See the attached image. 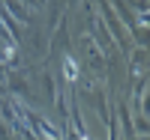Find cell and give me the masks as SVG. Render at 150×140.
<instances>
[{"label":"cell","mask_w":150,"mask_h":140,"mask_svg":"<svg viewBox=\"0 0 150 140\" xmlns=\"http://www.w3.org/2000/svg\"><path fill=\"white\" fill-rule=\"evenodd\" d=\"M63 72H66V78H69V81H75V78H78V69H75V60H69V57H66V63H63Z\"/></svg>","instance_id":"1"}]
</instances>
